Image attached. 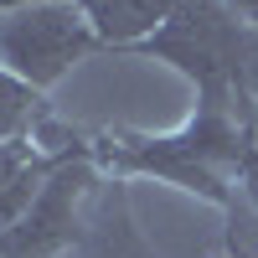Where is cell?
<instances>
[{"label":"cell","mask_w":258,"mask_h":258,"mask_svg":"<svg viewBox=\"0 0 258 258\" xmlns=\"http://www.w3.org/2000/svg\"><path fill=\"white\" fill-rule=\"evenodd\" d=\"M243 145H248V114L238 103L197 98V109H191V119L181 129H170V135H135V129L88 135V155L114 181L155 176V181H170V186L191 191V197L232 212Z\"/></svg>","instance_id":"6da1fadb"},{"label":"cell","mask_w":258,"mask_h":258,"mask_svg":"<svg viewBox=\"0 0 258 258\" xmlns=\"http://www.w3.org/2000/svg\"><path fill=\"white\" fill-rule=\"evenodd\" d=\"M135 52L181 68L197 98H222L243 114H258V26H248L227 0H181Z\"/></svg>","instance_id":"7a4b0ae2"},{"label":"cell","mask_w":258,"mask_h":258,"mask_svg":"<svg viewBox=\"0 0 258 258\" xmlns=\"http://www.w3.org/2000/svg\"><path fill=\"white\" fill-rule=\"evenodd\" d=\"M98 176L93 155H73L41 186L26 217L0 232V258H73L98 217Z\"/></svg>","instance_id":"3957f363"},{"label":"cell","mask_w":258,"mask_h":258,"mask_svg":"<svg viewBox=\"0 0 258 258\" xmlns=\"http://www.w3.org/2000/svg\"><path fill=\"white\" fill-rule=\"evenodd\" d=\"M98 47H103L98 31L88 26L83 6H73V0L0 11V68L16 73V78H26L41 93H47L73 62H83Z\"/></svg>","instance_id":"277c9868"},{"label":"cell","mask_w":258,"mask_h":258,"mask_svg":"<svg viewBox=\"0 0 258 258\" xmlns=\"http://www.w3.org/2000/svg\"><path fill=\"white\" fill-rule=\"evenodd\" d=\"M73 155H88V135H52L47 124L26 140H0V232L26 217V207L41 197Z\"/></svg>","instance_id":"5b68a950"},{"label":"cell","mask_w":258,"mask_h":258,"mask_svg":"<svg viewBox=\"0 0 258 258\" xmlns=\"http://www.w3.org/2000/svg\"><path fill=\"white\" fill-rule=\"evenodd\" d=\"M78 6H83V16H88V26L98 31L103 47L135 52L140 41H150L170 21V11L181 0H78Z\"/></svg>","instance_id":"8992f818"},{"label":"cell","mask_w":258,"mask_h":258,"mask_svg":"<svg viewBox=\"0 0 258 258\" xmlns=\"http://www.w3.org/2000/svg\"><path fill=\"white\" fill-rule=\"evenodd\" d=\"M73 258H150V248L140 243L135 222H129V207H124V191L119 186H114V197L98 207L88 243H83Z\"/></svg>","instance_id":"52a82bcc"},{"label":"cell","mask_w":258,"mask_h":258,"mask_svg":"<svg viewBox=\"0 0 258 258\" xmlns=\"http://www.w3.org/2000/svg\"><path fill=\"white\" fill-rule=\"evenodd\" d=\"M47 124V98L26 78L0 68V140H26Z\"/></svg>","instance_id":"ba28073f"},{"label":"cell","mask_w":258,"mask_h":258,"mask_svg":"<svg viewBox=\"0 0 258 258\" xmlns=\"http://www.w3.org/2000/svg\"><path fill=\"white\" fill-rule=\"evenodd\" d=\"M238 202L258 217V114H248V145H243V165H238Z\"/></svg>","instance_id":"9c48e42d"},{"label":"cell","mask_w":258,"mask_h":258,"mask_svg":"<svg viewBox=\"0 0 258 258\" xmlns=\"http://www.w3.org/2000/svg\"><path fill=\"white\" fill-rule=\"evenodd\" d=\"M227 6L238 11V16L248 21V26H258V0H227Z\"/></svg>","instance_id":"30bf717a"},{"label":"cell","mask_w":258,"mask_h":258,"mask_svg":"<svg viewBox=\"0 0 258 258\" xmlns=\"http://www.w3.org/2000/svg\"><path fill=\"white\" fill-rule=\"evenodd\" d=\"M227 258H232V253H227Z\"/></svg>","instance_id":"8fae6325"}]
</instances>
